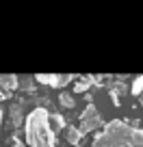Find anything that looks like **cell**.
<instances>
[{"label":"cell","mask_w":143,"mask_h":147,"mask_svg":"<svg viewBox=\"0 0 143 147\" xmlns=\"http://www.w3.org/2000/svg\"><path fill=\"white\" fill-rule=\"evenodd\" d=\"M91 147H143V132L124 121H111Z\"/></svg>","instance_id":"6da1fadb"},{"label":"cell","mask_w":143,"mask_h":147,"mask_svg":"<svg viewBox=\"0 0 143 147\" xmlns=\"http://www.w3.org/2000/svg\"><path fill=\"white\" fill-rule=\"evenodd\" d=\"M26 138L30 147H54V134L48 125L46 108H35L26 119Z\"/></svg>","instance_id":"7a4b0ae2"},{"label":"cell","mask_w":143,"mask_h":147,"mask_svg":"<svg viewBox=\"0 0 143 147\" xmlns=\"http://www.w3.org/2000/svg\"><path fill=\"white\" fill-rule=\"evenodd\" d=\"M100 123H102V119H100L98 108L93 104H89L87 108H85V113L80 115V132H91V130H96Z\"/></svg>","instance_id":"3957f363"},{"label":"cell","mask_w":143,"mask_h":147,"mask_svg":"<svg viewBox=\"0 0 143 147\" xmlns=\"http://www.w3.org/2000/svg\"><path fill=\"white\" fill-rule=\"evenodd\" d=\"M37 80H39V82H50L52 87H56L59 82H67L69 76H46V74H39Z\"/></svg>","instance_id":"277c9868"},{"label":"cell","mask_w":143,"mask_h":147,"mask_svg":"<svg viewBox=\"0 0 143 147\" xmlns=\"http://www.w3.org/2000/svg\"><path fill=\"white\" fill-rule=\"evenodd\" d=\"M80 130H76V128H67V141L72 143V145H78V141H80Z\"/></svg>","instance_id":"5b68a950"},{"label":"cell","mask_w":143,"mask_h":147,"mask_svg":"<svg viewBox=\"0 0 143 147\" xmlns=\"http://www.w3.org/2000/svg\"><path fill=\"white\" fill-rule=\"evenodd\" d=\"M61 104L67 106V108H72V106H74V97L69 95V93H63V95H61Z\"/></svg>","instance_id":"8992f818"},{"label":"cell","mask_w":143,"mask_h":147,"mask_svg":"<svg viewBox=\"0 0 143 147\" xmlns=\"http://www.w3.org/2000/svg\"><path fill=\"white\" fill-rule=\"evenodd\" d=\"M143 91V76L141 78H137L134 80V84H132V93H141Z\"/></svg>","instance_id":"52a82bcc"},{"label":"cell","mask_w":143,"mask_h":147,"mask_svg":"<svg viewBox=\"0 0 143 147\" xmlns=\"http://www.w3.org/2000/svg\"><path fill=\"white\" fill-rule=\"evenodd\" d=\"M52 121H54L56 128H63V125H65V121H63V117H61V115H52Z\"/></svg>","instance_id":"ba28073f"},{"label":"cell","mask_w":143,"mask_h":147,"mask_svg":"<svg viewBox=\"0 0 143 147\" xmlns=\"http://www.w3.org/2000/svg\"><path fill=\"white\" fill-rule=\"evenodd\" d=\"M87 87H89V80H83V82H78V84H76V91H85Z\"/></svg>","instance_id":"9c48e42d"},{"label":"cell","mask_w":143,"mask_h":147,"mask_svg":"<svg viewBox=\"0 0 143 147\" xmlns=\"http://www.w3.org/2000/svg\"><path fill=\"white\" fill-rule=\"evenodd\" d=\"M0 119H2V113H0Z\"/></svg>","instance_id":"30bf717a"},{"label":"cell","mask_w":143,"mask_h":147,"mask_svg":"<svg viewBox=\"0 0 143 147\" xmlns=\"http://www.w3.org/2000/svg\"><path fill=\"white\" fill-rule=\"evenodd\" d=\"M141 104H143V100H141Z\"/></svg>","instance_id":"8fae6325"}]
</instances>
